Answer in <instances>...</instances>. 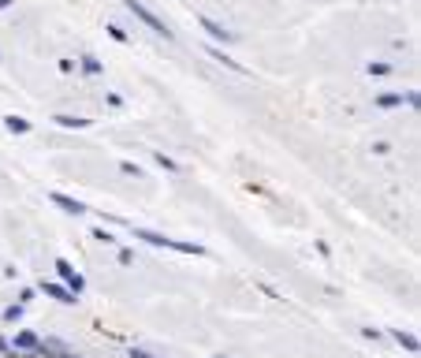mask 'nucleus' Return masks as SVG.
<instances>
[{
    "label": "nucleus",
    "instance_id": "16",
    "mask_svg": "<svg viewBox=\"0 0 421 358\" xmlns=\"http://www.w3.org/2000/svg\"><path fill=\"white\" fill-rule=\"evenodd\" d=\"M109 37H112V42H127V30H123V26H109Z\"/></svg>",
    "mask_w": 421,
    "mask_h": 358
},
{
    "label": "nucleus",
    "instance_id": "3",
    "mask_svg": "<svg viewBox=\"0 0 421 358\" xmlns=\"http://www.w3.org/2000/svg\"><path fill=\"white\" fill-rule=\"evenodd\" d=\"M56 273H60V280L68 284V291H71V295H83V291H86V280L75 273V265H71L68 258H60V261H56Z\"/></svg>",
    "mask_w": 421,
    "mask_h": 358
},
{
    "label": "nucleus",
    "instance_id": "17",
    "mask_svg": "<svg viewBox=\"0 0 421 358\" xmlns=\"http://www.w3.org/2000/svg\"><path fill=\"white\" fill-rule=\"evenodd\" d=\"M153 157H157V165H161V168H168V172H176V168H179V165L172 161V157H164V153H153Z\"/></svg>",
    "mask_w": 421,
    "mask_h": 358
},
{
    "label": "nucleus",
    "instance_id": "18",
    "mask_svg": "<svg viewBox=\"0 0 421 358\" xmlns=\"http://www.w3.org/2000/svg\"><path fill=\"white\" fill-rule=\"evenodd\" d=\"M120 168H123V172H127V176H135V179H138V176H142V168H138V165H130V161H123V165H120Z\"/></svg>",
    "mask_w": 421,
    "mask_h": 358
},
{
    "label": "nucleus",
    "instance_id": "5",
    "mask_svg": "<svg viewBox=\"0 0 421 358\" xmlns=\"http://www.w3.org/2000/svg\"><path fill=\"white\" fill-rule=\"evenodd\" d=\"M377 105H380V109H396V105H417V94H380Z\"/></svg>",
    "mask_w": 421,
    "mask_h": 358
},
{
    "label": "nucleus",
    "instance_id": "21",
    "mask_svg": "<svg viewBox=\"0 0 421 358\" xmlns=\"http://www.w3.org/2000/svg\"><path fill=\"white\" fill-rule=\"evenodd\" d=\"M220 358H224V354H220Z\"/></svg>",
    "mask_w": 421,
    "mask_h": 358
},
{
    "label": "nucleus",
    "instance_id": "19",
    "mask_svg": "<svg viewBox=\"0 0 421 358\" xmlns=\"http://www.w3.org/2000/svg\"><path fill=\"white\" fill-rule=\"evenodd\" d=\"M130 358H157V354H150V351H142V347H135V351H130Z\"/></svg>",
    "mask_w": 421,
    "mask_h": 358
},
{
    "label": "nucleus",
    "instance_id": "7",
    "mask_svg": "<svg viewBox=\"0 0 421 358\" xmlns=\"http://www.w3.org/2000/svg\"><path fill=\"white\" fill-rule=\"evenodd\" d=\"M42 291H45V295H49V299H56V302H63V306H71V302H78V299L71 295V291H68V287H60V284H42Z\"/></svg>",
    "mask_w": 421,
    "mask_h": 358
},
{
    "label": "nucleus",
    "instance_id": "2",
    "mask_svg": "<svg viewBox=\"0 0 421 358\" xmlns=\"http://www.w3.org/2000/svg\"><path fill=\"white\" fill-rule=\"evenodd\" d=\"M123 8H127L130 16H135V19H142V23H146L153 34H161L164 42H172V30H168V23H161V19H157V16H153V11H150L146 4H138V0H123Z\"/></svg>",
    "mask_w": 421,
    "mask_h": 358
},
{
    "label": "nucleus",
    "instance_id": "8",
    "mask_svg": "<svg viewBox=\"0 0 421 358\" xmlns=\"http://www.w3.org/2000/svg\"><path fill=\"white\" fill-rule=\"evenodd\" d=\"M52 202H56V205L63 209V213H75V217H78V213H86V205H83V202H75V198H68V194H60V191H56V194H52Z\"/></svg>",
    "mask_w": 421,
    "mask_h": 358
},
{
    "label": "nucleus",
    "instance_id": "9",
    "mask_svg": "<svg viewBox=\"0 0 421 358\" xmlns=\"http://www.w3.org/2000/svg\"><path fill=\"white\" fill-rule=\"evenodd\" d=\"M209 56H213V60H220L224 68H231L235 75H246V68H243V64H239V60H231V56H228V52H224V49H209Z\"/></svg>",
    "mask_w": 421,
    "mask_h": 358
},
{
    "label": "nucleus",
    "instance_id": "6",
    "mask_svg": "<svg viewBox=\"0 0 421 358\" xmlns=\"http://www.w3.org/2000/svg\"><path fill=\"white\" fill-rule=\"evenodd\" d=\"M37 351H42L45 358H78V354H71L68 347H63L60 340H45V343H42V347H37Z\"/></svg>",
    "mask_w": 421,
    "mask_h": 358
},
{
    "label": "nucleus",
    "instance_id": "11",
    "mask_svg": "<svg viewBox=\"0 0 421 358\" xmlns=\"http://www.w3.org/2000/svg\"><path fill=\"white\" fill-rule=\"evenodd\" d=\"M56 124H60V127H75V131H83V127H90V119H83V116H68V112H60V116H56Z\"/></svg>",
    "mask_w": 421,
    "mask_h": 358
},
{
    "label": "nucleus",
    "instance_id": "20",
    "mask_svg": "<svg viewBox=\"0 0 421 358\" xmlns=\"http://www.w3.org/2000/svg\"><path fill=\"white\" fill-rule=\"evenodd\" d=\"M4 8H11V0H0V11H4Z\"/></svg>",
    "mask_w": 421,
    "mask_h": 358
},
{
    "label": "nucleus",
    "instance_id": "14",
    "mask_svg": "<svg viewBox=\"0 0 421 358\" xmlns=\"http://www.w3.org/2000/svg\"><path fill=\"white\" fill-rule=\"evenodd\" d=\"M83 71H86V75H101V60H94V56H83Z\"/></svg>",
    "mask_w": 421,
    "mask_h": 358
},
{
    "label": "nucleus",
    "instance_id": "13",
    "mask_svg": "<svg viewBox=\"0 0 421 358\" xmlns=\"http://www.w3.org/2000/svg\"><path fill=\"white\" fill-rule=\"evenodd\" d=\"M391 336H396V340L403 343V347H406V351H417V336H410V333H403V328H399V333H391Z\"/></svg>",
    "mask_w": 421,
    "mask_h": 358
},
{
    "label": "nucleus",
    "instance_id": "1",
    "mask_svg": "<svg viewBox=\"0 0 421 358\" xmlns=\"http://www.w3.org/2000/svg\"><path fill=\"white\" fill-rule=\"evenodd\" d=\"M135 239H146L150 246L179 250V254H205L202 246H194V243H179V239H168V235H161V232H150V228H135Z\"/></svg>",
    "mask_w": 421,
    "mask_h": 358
},
{
    "label": "nucleus",
    "instance_id": "15",
    "mask_svg": "<svg viewBox=\"0 0 421 358\" xmlns=\"http://www.w3.org/2000/svg\"><path fill=\"white\" fill-rule=\"evenodd\" d=\"M370 75H377V78L391 75V64H370Z\"/></svg>",
    "mask_w": 421,
    "mask_h": 358
},
{
    "label": "nucleus",
    "instance_id": "12",
    "mask_svg": "<svg viewBox=\"0 0 421 358\" xmlns=\"http://www.w3.org/2000/svg\"><path fill=\"white\" fill-rule=\"evenodd\" d=\"M4 127H8V131H16V135H26V131H30V119H23V116H8V119H4Z\"/></svg>",
    "mask_w": 421,
    "mask_h": 358
},
{
    "label": "nucleus",
    "instance_id": "4",
    "mask_svg": "<svg viewBox=\"0 0 421 358\" xmlns=\"http://www.w3.org/2000/svg\"><path fill=\"white\" fill-rule=\"evenodd\" d=\"M194 19H198V26H202L209 37H213V42H224V45H231V42H235V34H231V30H224V23L209 19V16H194Z\"/></svg>",
    "mask_w": 421,
    "mask_h": 358
},
{
    "label": "nucleus",
    "instance_id": "10",
    "mask_svg": "<svg viewBox=\"0 0 421 358\" xmlns=\"http://www.w3.org/2000/svg\"><path fill=\"white\" fill-rule=\"evenodd\" d=\"M16 347H19V351H37V347H42V340H37L34 333H19V336H16Z\"/></svg>",
    "mask_w": 421,
    "mask_h": 358
}]
</instances>
